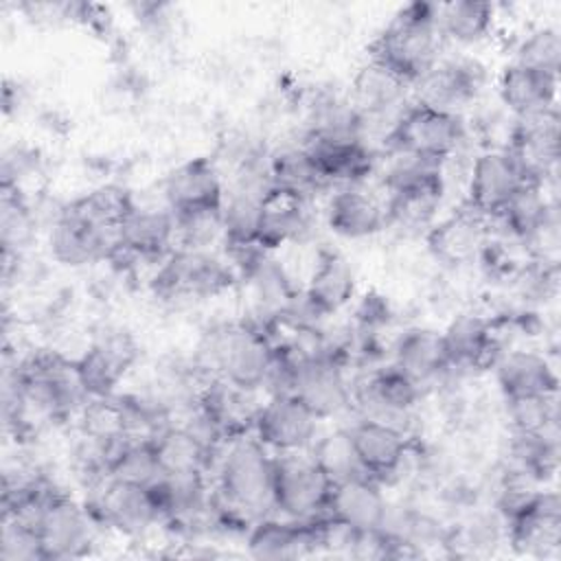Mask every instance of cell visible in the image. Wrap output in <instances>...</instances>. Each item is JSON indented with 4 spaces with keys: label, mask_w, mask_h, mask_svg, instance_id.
I'll return each mask as SVG.
<instances>
[{
    "label": "cell",
    "mask_w": 561,
    "mask_h": 561,
    "mask_svg": "<svg viewBox=\"0 0 561 561\" xmlns=\"http://www.w3.org/2000/svg\"><path fill=\"white\" fill-rule=\"evenodd\" d=\"M215 502L228 519H261L274 511V456L250 434L230 438L215 458Z\"/></svg>",
    "instance_id": "cell-1"
},
{
    "label": "cell",
    "mask_w": 561,
    "mask_h": 561,
    "mask_svg": "<svg viewBox=\"0 0 561 561\" xmlns=\"http://www.w3.org/2000/svg\"><path fill=\"white\" fill-rule=\"evenodd\" d=\"M436 4L412 2L392 18L370 46V59L414 85L440 57Z\"/></svg>",
    "instance_id": "cell-2"
},
{
    "label": "cell",
    "mask_w": 561,
    "mask_h": 561,
    "mask_svg": "<svg viewBox=\"0 0 561 561\" xmlns=\"http://www.w3.org/2000/svg\"><path fill=\"white\" fill-rule=\"evenodd\" d=\"M204 368L243 390L256 392L265 386L274 362L270 333L252 324H224L208 333L202 346Z\"/></svg>",
    "instance_id": "cell-3"
},
{
    "label": "cell",
    "mask_w": 561,
    "mask_h": 561,
    "mask_svg": "<svg viewBox=\"0 0 561 561\" xmlns=\"http://www.w3.org/2000/svg\"><path fill=\"white\" fill-rule=\"evenodd\" d=\"M333 480L309 451L274 456V511L289 519H313L327 508Z\"/></svg>",
    "instance_id": "cell-4"
},
{
    "label": "cell",
    "mask_w": 561,
    "mask_h": 561,
    "mask_svg": "<svg viewBox=\"0 0 561 561\" xmlns=\"http://www.w3.org/2000/svg\"><path fill=\"white\" fill-rule=\"evenodd\" d=\"M465 138L458 114L440 112L421 103L405 105L388 131V149L414 153L427 160H449Z\"/></svg>",
    "instance_id": "cell-5"
},
{
    "label": "cell",
    "mask_w": 561,
    "mask_h": 561,
    "mask_svg": "<svg viewBox=\"0 0 561 561\" xmlns=\"http://www.w3.org/2000/svg\"><path fill=\"white\" fill-rule=\"evenodd\" d=\"M232 280L230 267L208 250L175 248L153 276V289L162 298H210Z\"/></svg>",
    "instance_id": "cell-6"
},
{
    "label": "cell",
    "mask_w": 561,
    "mask_h": 561,
    "mask_svg": "<svg viewBox=\"0 0 561 561\" xmlns=\"http://www.w3.org/2000/svg\"><path fill=\"white\" fill-rule=\"evenodd\" d=\"M99 526L127 537H140L160 519L158 504L149 486L105 478L94 486V497L85 504Z\"/></svg>",
    "instance_id": "cell-7"
},
{
    "label": "cell",
    "mask_w": 561,
    "mask_h": 561,
    "mask_svg": "<svg viewBox=\"0 0 561 561\" xmlns=\"http://www.w3.org/2000/svg\"><path fill=\"white\" fill-rule=\"evenodd\" d=\"M320 419L291 392L270 394L261 403L252 434L276 454L309 451L318 438Z\"/></svg>",
    "instance_id": "cell-8"
},
{
    "label": "cell",
    "mask_w": 561,
    "mask_h": 561,
    "mask_svg": "<svg viewBox=\"0 0 561 561\" xmlns=\"http://www.w3.org/2000/svg\"><path fill=\"white\" fill-rule=\"evenodd\" d=\"M291 394H296L320 421L335 419L353 405V386L344 375L342 362L333 353L296 359Z\"/></svg>",
    "instance_id": "cell-9"
},
{
    "label": "cell",
    "mask_w": 561,
    "mask_h": 561,
    "mask_svg": "<svg viewBox=\"0 0 561 561\" xmlns=\"http://www.w3.org/2000/svg\"><path fill=\"white\" fill-rule=\"evenodd\" d=\"M94 526L96 522L88 506H81L66 493L55 491L37 519V533L46 561L79 559L90 554L94 546Z\"/></svg>",
    "instance_id": "cell-10"
},
{
    "label": "cell",
    "mask_w": 561,
    "mask_h": 561,
    "mask_svg": "<svg viewBox=\"0 0 561 561\" xmlns=\"http://www.w3.org/2000/svg\"><path fill=\"white\" fill-rule=\"evenodd\" d=\"M530 184H543L554 175L559 162V114L557 107L515 118L504 147Z\"/></svg>",
    "instance_id": "cell-11"
},
{
    "label": "cell",
    "mask_w": 561,
    "mask_h": 561,
    "mask_svg": "<svg viewBox=\"0 0 561 561\" xmlns=\"http://www.w3.org/2000/svg\"><path fill=\"white\" fill-rule=\"evenodd\" d=\"M508 541L528 557H550L561 543V500L552 491H533L504 515Z\"/></svg>",
    "instance_id": "cell-12"
},
{
    "label": "cell",
    "mask_w": 561,
    "mask_h": 561,
    "mask_svg": "<svg viewBox=\"0 0 561 561\" xmlns=\"http://www.w3.org/2000/svg\"><path fill=\"white\" fill-rule=\"evenodd\" d=\"M484 66L471 57L438 59L416 83V101L421 105L458 114L460 107L471 103L484 85Z\"/></svg>",
    "instance_id": "cell-13"
},
{
    "label": "cell",
    "mask_w": 561,
    "mask_h": 561,
    "mask_svg": "<svg viewBox=\"0 0 561 561\" xmlns=\"http://www.w3.org/2000/svg\"><path fill=\"white\" fill-rule=\"evenodd\" d=\"M526 184L530 182L506 149L482 151L471 164L467 206L484 219H495Z\"/></svg>",
    "instance_id": "cell-14"
},
{
    "label": "cell",
    "mask_w": 561,
    "mask_h": 561,
    "mask_svg": "<svg viewBox=\"0 0 561 561\" xmlns=\"http://www.w3.org/2000/svg\"><path fill=\"white\" fill-rule=\"evenodd\" d=\"M329 522L324 515L313 519L261 517L248 533V552L254 559H296L327 546Z\"/></svg>",
    "instance_id": "cell-15"
},
{
    "label": "cell",
    "mask_w": 561,
    "mask_h": 561,
    "mask_svg": "<svg viewBox=\"0 0 561 561\" xmlns=\"http://www.w3.org/2000/svg\"><path fill=\"white\" fill-rule=\"evenodd\" d=\"M421 386H416L397 366L379 368L353 386V403L364 419H375L403 430L414 403L419 401Z\"/></svg>",
    "instance_id": "cell-16"
},
{
    "label": "cell",
    "mask_w": 561,
    "mask_h": 561,
    "mask_svg": "<svg viewBox=\"0 0 561 561\" xmlns=\"http://www.w3.org/2000/svg\"><path fill=\"white\" fill-rule=\"evenodd\" d=\"M322 515L353 535H366L377 533L383 526L388 502L377 480L368 476H355L333 482Z\"/></svg>",
    "instance_id": "cell-17"
},
{
    "label": "cell",
    "mask_w": 561,
    "mask_h": 561,
    "mask_svg": "<svg viewBox=\"0 0 561 561\" xmlns=\"http://www.w3.org/2000/svg\"><path fill=\"white\" fill-rule=\"evenodd\" d=\"M167 208L173 215L224 206V182L213 158L199 156L178 164L162 186Z\"/></svg>",
    "instance_id": "cell-18"
},
{
    "label": "cell",
    "mask_w": 561,
    "mask_h": 561,
    "mask_svg": "<svg viewBox=\"0 0 561 561\" xmlns=\"http://www.w3.org/2000/svg\"><path fill=\"white\" fill-rule=\"evenodd\" d=\"M136 355L138 351L129 333H103L79 359H75L85 394L90 399L114 394V388L136 362Z\"/></svg>",
    "instance_id": "cell-19"
},
{
    "label": "cell",
    "mask_w": 561,
    "mask_h": 561,
    "mask_svg": "<svg viewBox=\"0 0 561 561\" xmlns=\"http://www.w3.org/2000/svg\"><path fill=\"white\" fill-rule=\"evenodd\" d=\"M346 432L355 458L368 478L381 484L401 469L408 456V438L401 427L362 416Z\"/></svg>",
    "instance_id": "cell-20"
},
{
    "label": "cell",
    "mask_w": 561,
    "mask_h": 561,
    "mask_svg": "<svg viewBox=\"0 0 561 561\" xmlns=\"http://www.w3.org/2000/svg\"><path fill=\"white\" fill-rule=\"evenodd\" d=\"M48 245L55 261L70 267H81L110 256L116 245V237L92 226L64 206L50 226Z\"/></svg>",
    "instance_id": "cell-21"
},
{
    "label": "cell",
    "mask_w": 561,
    "mask_h": 561,
    "mask_svg": "<svg viewBox=\"0 0 561 561\" xmlns=\"http://www.w3.org/2000/svg\"><path fill=\"white\" fill-rule=\"evenodd\" d=\"M486 221L489 219L465 204L460 210L432 224V228L425 232L427 250L436 261L449 267L467 265L484 250Z\"/></svg>",
    "instance_id": "cell-22"
},
{
    "label": "cell",
    "mask_w": 561,
    "mask_h": 561,
    "mask_svg": "<svg viewBox=\"0 0 561 561\" xmlns=\"http://www.w3.org/2000/svg\"><path fill=\"white\" fill-rule=\"evenodd\" d=\"M175 241V217L169 208L134 206L116 230V252L134 259H164Z\"/></svg>",
    "instance_id": "cell-23"
},
{
    "label": "cell",
    "mask_w": 561,
    "mask_h": 561,
    "mask_svg": "<svg viewBox=\"0 0 561 561\" xmlns=\"http://www.w3.org/2000/svg\"><path fill=\"white\" fill-rule=\"evenodd\" d=\"M493 368L506 401L554 397L559 390L552 364L537 351H504Z\"/></svg>",
    "instance_id": "cell-24"
},
{
    "label": "cell",
    "mask_w": 561,
    "mask_h": 561,
    "mask_svg": "<svg viewBox=\"0 0 561 561\" xmlns=\"http://www.w3.org/2000/svg\"><path fill=\"white\" fill-rule=\"evenodd\" d=\"M355 276L348 261L331 250H322L305 287V307L311 316H331L351 302Z\"/></svg>",
    "instance_id": "cell-25"
},
{
    "label": "cell",
    "mask_w": 561,
    "mask_h": 561,
    "mask_svg": "<svg viewBox=\"0 0 561 561\" xmlns=\"http://www.w3.org/2000/svg\"><path fill=\"white\" fill-rule=\"evenodd\" d=\"M559 75L541 72L522 64L504 68L497 81L500 101L515 114V118L552 110L557 103Z\"/></svg>",
    "instance_id": "cell-26"
},
{
    "label": "cell",
    "mask_w": 561,
    "mask_h": 561,
    "mask_svg": "<svg viewBox=\"0 0 561 561\" xmlns=\"http://www.w3.org/2000/svg\"><path fill=\"white\" fill-rule=\"evenodd\" d=\"M329 228L346 239H366L388 226L386 204L375 195L357 188L342 186L327 204Z\"/></svg>",
    "instance_id": "cell-27"
},
{
    "label": "cell",
    "mask_w": 561,
    "mask_h": 561,
    "mask_svg": "<svg viewBox=\"0 0 561 561\" xmlns=\"http://www.w3.org/2000/svg\"><path fill=\"white\" fill-rule=\"evenodd\" d=\"M449 368H478L495 364L502 355L493 322L473 313H462L454 318L447 329L440 333Z\"/></svg>",
    "instance_id": "cell-28"
},
{
    "label": "cell",
    "mask_w": 561,
    "mask_h": 561,
    "mask_svg": "<svg viewBox=\"0 0 561 561\" xmlns=\"http://www.w3.org/2000/svg\"><path fill=\"white\" fill-rule=\"evenodd\" d=\"M392 366L405 373L416 386L436 379L449 368L443 335L425 327L408 329L394 344Z\"/></svg>",
    "instance_id": "cell-29"
},
{
    "label": "cell",
    "mask_w": 561,
    "mask_h": 561,
    "mask_svg": "<svg viewBox=\"0 0 561 561\" xmlns=\"http://www.w3.org/2000/svg\"><path fill=\"white\" fill-rule=\"evenodd\" d=\"M160 469L169 473H208L217 451L202 443L186 425H164L151 436Z\"/></svg>",
    "instance_id": "cell-30"
},
{
    "label": "cell",
    "mask_w": 561,
    "mask_h": 561,
    "mask_svg": "<svg viewBox=\"0 0 561 561\" xmlns=\"http://www.w3.org/2000/svg\"><path fill=\"white\" fill-rule=\"evenodd\" d=\"M410 88L399 75L388 70L386 66L368 59L366 66L353 79V105L366 118L383 116L392 110L405 107V90Z\"/></svg>",
    "instance_id": "cell-31"
},
{
    "label": "cell",
    "mask_w": 561,
    "mask_h": 561,
    "mask_svg": "<svg viewBox=\"0 0 561 561\" xmlns=\"http://www.w3.org/2000/svg\"><path fill=\"white\" fill-rule=\"evenodd\" d=\"M307 197L272 186L263 199L259 248L267 252L291 239H298L307 230Z\"/></svg>",
    "instance_id": "cell-32"
},
{
    "label": "cell",
    "mask_w": 561,
    "mask_h": 561,
    "mask_svg": "<svg viewBox=\"0 0 561 561\" xmlns=\"http://www.w3.org/2000/svg\"><path fill=\"white\" fill-rule=\"evenodd\" d=\"M267 193L245 188V186H234L232 193L224 197V206H221L224 237H226V243L237 254L259 248L263 199Z\"/></svg>",
    "instance_id": "cell-33"
},
{
    "label": "cell",
    "mask_w": 561,
    "mask_h": 561,
    "mask_svg": "<svg viewBox=\"0 0 561 561\" xmlns=\"http://www.w3.org/2000/svg\"><path fill=\"white\" fill-rule=\"evenodd\" d=\"M495 219L502 221L513 239L528 245L550 221L557 219V206L546 197L543 184H526Z\"/></svg>",
    "instance_id": "cell-34"
},
{
    "label": "cell",
    "mask_w": 561,
    "mask_h": 561,
    "mask_svg": "<svg viewBox=\"0 0 561 561\" xmlns=\"http://www.w3.org/2000/svg\"><path fill=\"white\" fill-rule=\"evenodd\" d=\"M440 199H443V180L392 191L388 193V202H386L388 224L405 232H421V230L427 232L434 224Z\"/></svg>",
    "instance_id": "cell-35"
},
{
    "label": "cell",
    "mask_w": 561,
    "mask_h": 561,
    "mask_svg": "<svg viewBox=\"0 0 561 561\" xmlns=\"http://www.w3.org/2000/svg\"><path fill=\"white\" fill-rule=\"evenodd\" d=\"M436 22L443 39L458 44H476L484 39L493 26V7L478 0H456L436 4Z\"/></svg>",
    "instance_id": "cell-36"
},
{
    "label": "cell",
    "mask_w": 561,
    "mask_h": 561,
    "mask_svg": "<svg viewBox=\"0 0 561 561\" xmlns=\"http://www.w3.org/2000/svg\"><path fill=\"white\" fill-rule=\"evenodd\" d=\"M136 206L131 193L118 184H103L99 188H92L90 193L72 199L66 208L75 215L83 217L92 226L110 232L116 237V230L121 221L129 215V210Z\"/></svg>",
    "instance_id": "cell-37"
},
{
    "label": "cell",
    "mask_w": 561,
    "mask_h": 561,
    "mask_svg": "<svg viewBox=\"0 0 561 561\" xmlns=\"http://www.w3.org/2000/svg\"><path fill=\"white\" fill-rule=\"evenodd\" d=\"M270 178H272L274 188L287 191V193H294L300 197H309L318 188L327 186L305 145L285 147V149L272 153L270 156Z\"/></svg>",
    "instance_id": "cell-38"
},
{
    "label": "cell",
    "mask_w": 561,
    "mask_h": 561,
    "mask_svg": "<svg viewBox=\"0 0 561 561\" xmlns=\"http://www.w3.org/2000/svg\"><path fill=\"white\" fill-rule=\"evenodd\" d=\"M162 476L164 473L160 469L151 438H127L118 445L107 467V478L134 482L140 486H151Z\"/></svg>",
    "instance_id": "cell-39"
},
{
    "label": "cell",
    "mask_w": 561,
    "mask_h": 561,
    "mask_svg": "<svg viewBox=\"0 0 561 561\" xmlns=\"http://www.w3.org/2000/svg\"><path fill=\"white\" fill-rule=\"evenodd\" d=\"M35 232V215L24 202L18 188L2 186L0 202V234H2V254L4 259L18 256V252L28 245Z\"/></svg>",
    "instance_id": "cell-40"
},
{
    "label": "cell",
    "mask_w": 561,
    "mask_h": 561,
    "mask_svg": "<svg viewBox=\"0 0 561 561\" xmlns=\"http://www.w3.org/2000/svg\"><path fill=\"white\" fill-rule=\"evenodd\" d=\"M309 454L329 473V478L333 482L355 478V476H366L355 458V451H353L346 430L316 438V443L309 447Z\"/></svg>",
    "instance_id": "cell-41"
},
{
    "label": "cell",
    "mask_w": 561,
    "mask_h": 561,
    "mask_svg": "<svg viewBox=\"0 0 561 561\" xmlns=\"http://www.w3.org/2000/svg\"><path fill=\"white\" fill-rule=\"evenodd\" d=\"M515 64L559 75L561 66V35L557 28L543 26L524 37L515 53Z\"/></svg>",
    "instance_id": "cell-42"
},
{
    "label": "cell",
    "mask_w": 561,
    "mask_h": 561,
    "mask_svg": "<svg viewBox=\"0 0 561 561\" xmlns=\"http://www.w3.org/2000/svg\"><path fill=\"white\" fill-rule=\"evenodd\" d=\"M175 217V241L180 248L191 250H208L219 237H224V221L221 208L210 210H195Z\"/></svg>",
    "instance_id": "cell-43"
},
{
    "label": "cell",
    "mask_w": 561,
    "mask_h": 561,
    "mask_svg": "<svg viewBox=\"0 0 561 561\" xmlns=\"http://www.w3.org/2000/svg\"><path fill=\"white\" fill-rule=\"evenodd\" d=\"M0 559L2 561H46L37 528L15 517H2Z\"/></svg>",
    "instance_id": "cell-44"
}]
</instances>
